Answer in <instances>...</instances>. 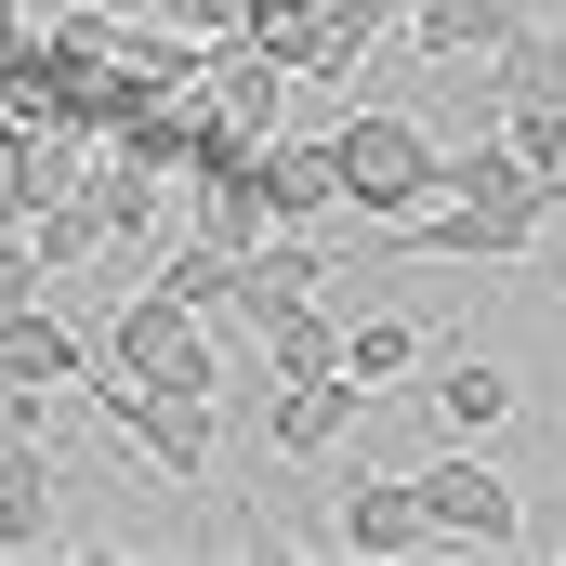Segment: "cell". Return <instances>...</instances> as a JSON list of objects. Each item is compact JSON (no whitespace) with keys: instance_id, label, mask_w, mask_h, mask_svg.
I'll return each mask as SVG.
<instances>
[{"instance_id":"obj_4","label":"cell","mask_w":566,"mask_h":566,"mask_svg":"<svg viewBox=\"0 0 566 566\" xmlns=\"http://www.w3.org/2000/svg\"><path fill=\"white\" fill-rule=\"evenodd\" d=\"M541 238H554V224H541V211H501V198H434L409 224H382L396 264H527Z\"/></svg>"},{"instance_id":"obj_20","label":"cell","mask_w":566,"mask_h":566,"mask_svg":"<svg viewBox=\"0 0 566 566\" xmlns=\"http://www.w3.org/2000/svg\"><path fill=\"white\" fill-rule=\"evenodd\" d=\"M53 541H66L53 474H13V488H0V554H53Z\"/></svg>"},{"instance_id":"obj_21","label":"cell","mask_w":566,"mask_h":566,"mask_svg":"<svg viewBox=\"0 0 566 566\" xmlns=\"http://www.w3.org/2000/svg\"><path fill=\"white\" fill-rule=\"evenodd\" d=\"M13 448H53V382H0V461Z\"/></svg>"},{"instance_id":"obj_1","label":"cell","mask_w":566,"mask_h":566,"mask_svg":"<svg viewBox=\"0 0 566 566\" xmlns=\"http://www.w3.org/2000/svg\"><path fill=\"white\" fill-rule=\"evenodd\" d=\"M329 145H343V211H356V224H409V211L448 198V145H434L409 106H343Z\"/></svg>"},{"instance_id":"obj_13","label":"cell","mask_w":566,"mask_h":566,"mask_svg":"<svg viewBox=\"0 0 566 566\" xmlns=\"http://www.w3.org/2000/svg\"><path fill=\"white\" fill-rule=\"evenodd\" d=\"M145 277L171 290V303H198V316H238V277H251V251H238V238H211V224H198V238H171V251H158V264H145Z\"/></svg>"},{"instance_id":"obj_8","label":"cell","mask_w":566,"mask_h":566,"mask_svg":"<svg viewBox=\"0 0 566 566\" xmlns=\"http://www.w3.org/2000/svg\"><path fill=\"white\" fill-rule=\"evenodd\" d=\"M409 396L434 409V434H501V422H514V369H501V356H461V343L422 356V382H409Z\"/></svg>"},{"instance_id":"obj_14","label":"cell","mask_w":566,"mask_h":566,"mask_svg":"<svg viewBox=\"0 0 566 566\" xmlns=\"http://www.w3.org/2000/svg\"><path fill=\"white\" fill-rule=\"evenodd\" d=\"M0 382H93V343L53 303H27V316H0Z\"/></svg>"},{"instance_id":"obj_3","label":"cell","mask_w":566,"mask_h":566,"mask_svg":"<svg viewBox=\"0 0 566 566\" xmlns=\"http://www.w3.org/2000/svg\"><path fill=\"white\" fill-rule=\"evenodd\" d=\"M93 409H106V434L133 448V461H158L171 488H198L211 461H224V422H238V396H158V382H80Z\"/></svg>"},{"instance_id":"obj_10","label":"cell","mask_w":566,"mask_h":566,"mask_svg":"<svg viewBox=\"0 0 566 566\" xmlns=\"http://www.w3.org/2000/svg\"><path fill=\"white\" fill-rule=\"evenodd\" d=\"M316 277H329V251H316V224H277V238L251 251V277H238V329L264 343L277 316H303V303H316Z\"/></svg>"},{"instance_id":"obj_19","label":"cell","mask_w":566,"mask_h":566,"mask_svg":"<svg viewBox=\"0 0 566 566\" xmlns=\"http://www.w3.org/2000/svg\"><path fill=\"white\" fill-rule=\"evenodd\" d=\"M264 369H277V382H303V369H343V316H329V303L277 316V329H264Z\"/></svg>"},{"instance_id":"obj_22","label":"cell","mask_w":566,"mask_h":566,"mask_svg":"<svg viewBox=\"0 0 566 566\" xmlns=\"http://www.w3.org/2000/svg\"><path fill=\"white\" fill-rule=\"evenodd\" d=\"M501 133H514L527 171H566V106H501Z\"/></svg>"},{"instance_id":"obj_16","label":"cell","mask_w":566,"mask_h":566,"mask_svg":"<svg viewBox=\"0 0 566 566\" xmlns=\"http://www.w3.org/2000/svg\"><path fill=\"white\" fill-rule=\"evenodd\" d=\"M93 211H106V251H145V238H158V171L106 145V158H93Z\"/></svg>"},{"instance_id":"obj_2","label":"cell","mask_w":566,"mask_h":566,"mask_svg":"<svg viewBox=\"0 0 566 566\" xmlns=\"http://www.w3.org/2000/svg\"><path fill=\"white\" fill-rule=\"evenodd\" d=\"M106 369H119V382H158V396H238V369H224L211 316H198V303H171L158 277L119 303V329H106Z\"/></svg>"},{"instance_id":"obj_15","label":"cell","mask_w":566,"mask_h":566,"mask_svg":"<svg viewBox=\"0 0 566 566\" xmlns=\"http://www.w3.org/2000/svg\"><path fill=\"white\" fill-rule=\"evenodd\" d=\"M488 80H501V106H566V27H554V13H527V27L488 53Z\"/></svg>"},{"instance_id":"obj_9","label":"cell","mask_w":566,"mask_h":566,"mask_svg":"<svg viewBox=\"0 0 566 566\" xmlns=\"http://www.w3.org/2000/svg\"><path fill=\"white\" fill-rule=\"evenodd\" d=\"M251 171H264V211H277V224H329V211H343V145L329 133H264Z\"/></svg>"},{"instance_id":"obj_23","label":"cell","mask_w":566,"mask_h":566,"mask_svg":"<svg viewBox=\"0 0 566 566\" xmlns=\"http://www.w3.org/2000/svg\"><path fill=\"white\" fill-rule=\"evenodd\" d=\"M40 277H53V264H40V238H27V224H0V316H27Z\"/></svg>"},{"instance_id":"obj_24","label":"cell","mask_w":566,"mask_h":566,"mask_svg":"<svg viewBox=\"0 0 566 566\" xmlns=\"http://www.w3.org/2000/svg\"><path fill=\"white\" fill-rule=\"evenodd\" d=\"M171 27H198V40H224V27H251V0H158Z\"/></svg>"},{"instance_id":"obj_11","label":"cell","mask_w":566,"mask_h":566,"mask_svg":"<svg viewBox=\"0 0 566 566\" xmlns=\"http://www.w3.org/2000/svg\"><path fill=\"white\" fill-rule=\"evenodd\" d=\"M290 80H303V66H277L251 27H224V40H211V106H224V119H251V133H290Z\"/></svg>"},{"instance_id":"obj_5","label":"cell","mask_w":566,"mask_h":566,"mask_svg":"<svg viewBox=\"0 0 566 566\" xmlns=\"http://www.w3.org/2000/svg\"><path fill=\"white\" fill-rule=\"evenodd\" d=\"M422 514H434V541H448V554H461V541H474V554H514V541H527L514 474H501V461H474V434H448V448L422 461Z\"/></svg>"},{"instance_id":"obj_6","label":"cell","mask_w":566,"mask_h":566,"mask_svg":"<svg viewBox=\"0 0 566 566\" xmlns=\"http://www.w3.org/2000/svg\"><path fill=\"white\" fill-rule=\"evenodd\" d=\"M356 409H369V382H356V369H303V382H277V396L251 409V434H264L277 461H329V448L356 434Z\"/></svg>"},{"instance_id":"obj_12","label":"cell","mask_w":566,"mask_h":566,"mask_svg":"<svg viewBox=\"0 0 566 566\" xmlns=\"http://www.w3.org/2000/svg\"><path fill=\"white\" fill-rule=\"evenodd\" d=\"M527 13H541V0H409V40H422L434 66H488Z\"/></svg>"},{"instance_id":"obj_17","label":"cell","mask_w":566,"mask_h":566,"mask_svg":"<svg viewBox=\"0 0 566 566\" xmlns=\"http://www.w3.org/2000/svg\"><path fill=\"white\" fill-rule=\"evenodd\" d=\"M343 369H356L369 396H396V382L422 369V329H409V316H343Z\"/></svg>"},{"instance_id":"obj_7","label":"cell","mask_w":566,"mask_h":566,"mask_svg":"<svg viewBox=\"0 0 566 566\" xmlns=\"http://www.w3.org/2000/svg\"><path fill=\"white\" fill-rule=\"evenodd\" d=\"M343 554H448L422 514V474H343V514H329Z\"/></svg>"},{"instance_id":"obj_18","label":"cell","mask_w":566,"mask_h":566,"mask_svg":"<svg viewBox=\"0 0 566 566\" xmlns=\"http://www.w3.org/2000/svg\"><path fill=\"white\" fill-rule=\"evenodd\" d=\"M251 40L316 80V66H329V0H251Z\"/></svg>"}]
</instances>
